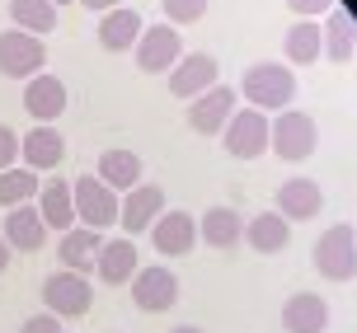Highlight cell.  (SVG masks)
<instances>
[{"label":"cell","instance_id":"ffe728a7","mask_svg":"<svg viewBox=\"0 0 357 333\" xmlns=\"http://www.w3.org/2000/svg\"><path fill=\"white\" fill-rule=\"evenodd\" d=\"M5 245L19 249V254H38V249L47 245V221H43V211L38 207H10L5 216Z\"/></svg>","mask_w":357,"mask_h":333},{"label":"cell","instance_id":"d6a6232c","mask_svg":"<svg viewBox=\"0 0 357 333\" xmlns=\"http://www.w3.org/2000/svg\"><path fill=\"white\" fill-rule=\"evenodd\" d=\"M19 333H61V319H56V315H47V310H43V315L24 319V329H19Z\"/></svg>","mask_w":357,"mask_h":333},{"label":"cell","instance_id":"5bb4252c","mask_svg":"<svg viewBox=\"0 0 357 333\" xmlns=\"http://www.w3.org/2000/svg\"><path fill=\"white\" fill-rule=\"evenodd\" d=\"M19 160H24V169H33V174H52L56 164L66 160V137L56 132V127H43L38 123L33 132H24L19 137Z\"/></svg>","mask_w":357,"mask_h":333},{"label":"cell","instance_id":"7402d4cb","mask_svg":"<svg viewBox=\"0 0 357 333\" xmlns=\"http://www.w3.org/2000/svg\"><path fill=\"white\" fill-rule=\"evenodd\" d=\"M329 329V305L315 291H296L282 305V333H324Z\"/></svg>","mask_w":357,"mask_h":333},{"label":"cell","instance_id":"6da1fadb","mask_svg":"<svg viewBox=\"0 0 357 333\" xmlns=\"http://www.w3.org/2000/svg\"><path fill=\"white\" fill-rule=\"evenodd\" d=\"M240 94H245V108H259V113H282L296 99V75L282 61H254L245 75H240Z\"/></svg>","mask_w":357,"mask_h":333},{"label":"cell","instance_id":"7a4b0ae2","mask_svg":"<svg viewBox=\"0 0 357 333\" xmlns=\"http://www.w3.org/2000/svg\"><path fill=\"white\" fill-rule=\"evenodd\" d=\"M268 146L282 160H291V164H296V160H310L315 146H320V127H315V118L301 113V108H282V113L273 118V127H268Z\"/></svg>","mask_w":357,"mask_h":333},{"label":"cell","instance_id":"7c38bea8","mask_svg":"<svg viewBox=\"0 0 357 333\" xmlns=\"http://www.w3.org/2000/svg\"><path fill=\"white\" fill-rule=\"evenodd\" d=\"M151 245H155V254H165V258H183V254H193L197 221L188 216V211H160L155 226H151Z\"/></svg>","mask_w":357,"mask_h":333},{"label":"cell","instance_id":"9a60e30c","mask_svg":"<svg viewBox=\"0 0 357 333\" xmlns=\"http://www.w3.org/2000/svg\"><path fill=\"white\" fill-rule=\"evenodd\" d=\"M24 113L33 118V123L52 127L61 113H66V85H61V75H33L29 85H24Z\"/></svg>","mask_w":357,"mask_h":333},{"label":"cell","instance_id":"1f68e13d","mask_svg":"<svg viewBox=\"0 0 357 333\" xmlns=\"http://www.w3.org/2000/svg\"><path fill=\"white\" fill-rule=\"evenodd\" d=\"M287 5H291V15H296V19H324L339 0H287Z\"/></svg>","mask_w":357,"mask_h":333},{"label":"cell","instance_id":"484cf974","mask_svg":"<svg viewBox=\"0 0 357 333\" xmlns=\"http://www.w3.org/2000/svg\"><path fill=\"white\" fill-rule=\"evenodd\" d=\"M245 245L254 254H282L291 245V221H282L278 211H259L254 221H245Z\"/></svg>","mask_w":357,"mask_h":333},{"label":"cell","instance_id":"3957f363","mask_svg":"<svg viewBox=\"0 0 357 333\" xmlns=\"http://www.w3.org/2000/svg\"><path fill=\"white\" fill-rule=\"evenodd\" d=\"M71 202H75V221L89 230H108L113 221H118V211H123V202H118V193L108 188L99 174H80L71 183Z\"/></svg>","mask_w":357,"mask_h":333},{"label":"cell","instance_id":"f1b7e54d","mask_svg":"<svg viewBox=\"0 0 357 333\" xmlns=\"http://www.w3.org/2000/svg\"><path fill=\"white\" fill-rule=\"evenodd\" d=\"M38 174L33 169H24V164H15V169H0V207H24V202H33L38 197Z\"/></svg>","mask_w":357,"mask_h":333},{"label":"cell","instance_id":"4fadbf2b","mask_svg":"<svg viewBox=\"0 0 357 333\" xmlns=\"http://www.w3.org/2000/svg\"><path fill=\"white\" fill-rule=\"evenodd\" d=\"M165 211V188L160 183H137L132 193L123 197V211H118V221H123V235L132 240V235H142V230L155 226V216Z\"/></svg>","mask_w":357,"mask_h":333},{"label":"cell","instance_id":"4316f807","mask_svg":"<svg viewBox=\"0 0 357 333\" xmlns=\"http://www.w3.org/2000/svg\"><path fill=\"white\" fill-rule=\"evenodd\" d=\"M94 174L104 178L113 193H118V188L132 193V188L142 183V155H137V150H123V146H113V150L99 155V169H94Z\"/></svg>","mask_w":357,"mask_h":333},{"label":"cell","instance_id":"cb8c5ba5","mask_svg":"<svg viewBox=\"0 0 357 333\" xmlns=\"http://www.w3.org/2000/svg\"><path fill=\"white\" fill-rule=\"evenodd\" d=\"M38 211H43L47 230H61V235H66L71 226H80V221H75V202H71V183L56 178V174L38 188Z\"/></svg>","mask_w":357,"mask_h":333},{"label":"cell","instance_id":"30bf717a","mask_svg":"<svg viewBox=\"0 0 357 333\" xmlns=\"http://www.w3.org/2000/svg\"><path fill=\"white\" fill-rule=\"evenodd\" d=\"M216 75H221V61H216L212 52L178 56V66L169 70V94H174V99H188V104H193L197 94H207L212 85H221Z\"/></svg>","mask_w":357,"mask_h":333},{"label":"cell","instance_id":"8fae6325","mask_svg":"<svg viewBox=\"0 0 357 333\" xmlns=\"http://www.w3.org/2000/svg\"><path fill=\"white\" fill-rule=\"evenodd\" d=\"M235 113V89L231 85H212L207 94H197L188 104V127L197 137H221V127L231 123Z\"/></svg>","mask_w":357,"mask_h":333},{"label":"cell","instance_id":"44dd1931","mask_svg":"<svg viewBox=\"0 0 357 333\" xmlns=\"http://www.w3.org/2000/svg\"><path fill=\"white\" fill-rule=\"evenodd\" d=\"M320 207H324V193L315 178H287L278 188V216L282 221H310V216H320Z\"/></svg>","mask_w":357,"mask_h":333},{"label":"cell","instance_id":"d6986e66","mask_svg":"<svg viewBox=\"0 0 357 333\" xmlns=\"http://www.w3.org/2000/svg\"><path fill=\"white\" fill-rule=\"evenodd\" d=\"M197 240L207 249H235L245 245V221L235 207H207L197 216Z\"/></svg>","mask_w":357,"mask_h":333},{"label":"cell","instance_id":"e575fe53","mask_svg":"<svg viewBox=\"0 0 357 333\" xmlns=\"http://www.w3.org/2000/svg\"><path fill=\"white\" fill-rule=\"evenodd\" d=\"M10 268V245H5V235H0V272Z\"/></svg>","mask_w":357,"mask_h":333},{"label":"cell","instance_id":"ac0fdd59","mask_svg":"<svg viewBox=\"0 0 357 333\" xmlns=\"http://www.w3.org/2000/svg\"><path fill=\"white\" fill-rule=\"evenodd\" d=\"M104 249V230H89V226H71L56 245V263L66 272H94V258Z\"/></svg>","mask_w":357,"mask_h":333},{"label":"cell","instance_id":"83f0119b","mask_svg":"<svg viewBox=\"0 0 357 333\" xmlns=\"http://www.w3.org/2000/svg\"><path fill=\"white\" fill-rule=\"evenodd\" d=\"M10 19H15V29H24V33H52L56 19H61V10H56L52 0H10Z\"/></svg>","mask_w":357,"mask_h":333},{"label":"cell","instance_id":"52a82bcc","mask_svg":"<svg viewBox=\"0 0 357 333\" xmlns=\"http://www.w3.org/2000/svg\"><path fill=\"white\" fill-rule=\"evenodd\" d=\"M47 61V47H43V38L24 33V29H5L0 33V75H10V80H33L38 70Z\"/></svg>","mask_w":357,"mask_h":333},{"label":"cell","instance_id":"8992f818","mask_svg":"<svg viewBox=\"0 0 357 333\" xmlns=\"http://www.w3.org/2000/svg\"><path fill=\"white\" fill-rule=\"evenodd\" d=\"M315 268L329 281H353L357 277V235L348 226H329L315 240Z\"/></svg>","mask_w":357,"mask_h":333},{"label":"cell","instance_id":"5b68a950","mask_svg":"<svg viewBox=\"0 0 357 333\" xmlns=\"http://www.w3.org/2000/svg\"><path fill=\"white\" fill-rule=\"evenodd\" d=\"M268 113L259 108H235L231 123L221 127V146H226V155L235 160H259L268 150Z\"/></svg>","mask_w":357,"mask_h":333},{"label":"cell","instance_id":"4dcf8cb0","mask_svg":"<svg viewBox=\"0 0 357 333\" xmlns=\"http://www.w3.org/2000/svg\"><path fill=\"white\" fill-rule=\"evenodd\" d=\"M19 160V132L10 123H0V169H15Z\"/></svg>","mask_w":357,"mask_h":333},{"label":"cell","instance_id":"9c48e42d","mask_svg":"<svg viewBox=\"0 0 357 333\" xmlns=\"http://www.w3.org/2000/svg\"><path fill=\"white\" fill-rule=\"evenodd\" d=\"M127 286H132L137 310H146V315H160V310H174L178 305V277L169 272V268H160V263L137 268V277L127 281Z\"/></svg>","mask_w":357,"mask_h":333},{"label":"cell","instance_id":"2e32d148","mask_svg":"<svg viewBox=\"0 0 357 333\" xmlns=\"http://www.w3.org/2000/svg\"><path fill=\"white\" fill-rule=\"evenodd\" d=\"M137 268H142V254L123 235V240H104L99 258H94V277L104 281V286H123V281L137 277Z\"/></svg>","mask_w":357,"mask_h":333},{"label":"cell","instance_id":"603a6c76","mask_svg":"<svg viewBox=\"0 0 357 333\" xmlns=\"http://www.w3.org/2000/svg\"><path fill=\"white\" fill-rule=\"evenodd\" d=\"M320 33H324V56H329V61L348 66V61L357 56V19L348 15L343 5H334V10L324 15Z\"/></svg>","mask_w":357,"mask_h":333},{"label":"cell","instance_id":"d4e9b609","mask_svg":"<svg viewBox=\"0 0 357 333\" xmlns=\"http://www.w3.org/2000/svg\"><path fill=\"white\" fill-rule=\"evenodd\" d=\"M282 52L287 66H315L324 56V33H320V19H296L282 38Z\"/></svg>","mask_w":357,"mask_h":333},{"label":"cell","instance_id":"836d02e7","mask_svg":"<svg viewBox=\"0 0 357 333\" xmlns=\"http://www.w3.org/2000/svg\"><path fill=\"white\" fill-rule=\"evenodd\" d=\"M80 5H85V10H99V15H108V10H118L123 0H80Z\"/></svg>","mask_w":357,"mask_h":333},{"label":"cell","instance_id":"d590c367","mask_svg":"<svg viewBox=\"0 0 357 333\" xmlns=\"http://www.w3.org/2000/svg\"><path fill=\"white\" fill-rule=\"evenodd\" d=\"M169 333H202L197 324H178V329H169Z\"/></svg>","mask_w":357,"mask_h":333},{"label":"cell","instance_id":"e0dca14e","mask_svg":"<svg viewBox=\"0 0 357 333\" xmlns=\"http://www.w3.org/2000/svg\"><path fill=\"white\" fill-rule=\"evenodd\" d=\"M142 15L132 10V5H118V10H108V15H99V29H94V38H99V47L104 52H132L137 47V38H142Z\"/></svg>","mask_w":357,"mask_h":333},{"label":"cell","instance_id":"f546056e","mask_svg":"<svg viewBox=\"0 0 357 333\" xmlns=\"http://www.w3.org/2000/svg\"><path fill=\"white\" fill-rule=\"evenodd\" d=\"M165 5V19H169V24H197V19L207 15V0H160Z\"/></svg>","mask_w":357,"mask_h":333},{"label":"cell","instance_id":"277c9868","mask_svg":"<svg viewBox=\"0 0 357 333\" xmlns=\"http://www.w3.org/2000/svg\"><path fill=\"white\" fill-rule=\"evenodd\" d=\"M43 300H47V315L56 319H85L89 305H94V286H89L85 272H52L43 281Z\"/></svg>","mask_w":357,"mask_h":333},{"label":"cell","instance_id":"ba28073f","mask_svg":"<svg viewBox=\"0 0 357 333\" xmlns=\"http://www.w3.org/2000/svg\"><path fill=\"white\" fill-rule=\"evenodd\" d=\"M137 66L146 70V75H165V70L178 66V56H183V38H178L174 24H151V29H142V38H137Z\"/></svg>","mask_w":357,"mask_h":333}]
</instances>
